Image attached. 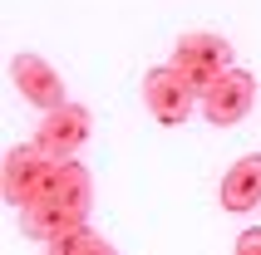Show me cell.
<instances>
[{"label":"cell","mask_w":261,"mask_h":255,"mask_svg":"<svg viewBox=\"0 0 261 255\" xmlns=\"http://www.w3.org/2000/svg\"><path fill=\"white\" fill-rule=\"evenodd\" d=\"M168 64H173V69L182 74L192 88H197V99H202L207 88L217 84L222 74H232V69H237L232 44L222 40V35H207V29H192V35H182Z\"/></svg>","instance_id":"1"},{"label":"cell","mask_w":261,"mask_h":255,"mask_svg":"<svg viewBox=\"0 0 261 255\" xmlns=\"http://www.w3.org/2000/svg\"><path fill=\"white\" fill-rule=\"evenodd\" d=\"M59 162H64V157L44 152V147H35V142L10 147V152H5V172H0L5 201H10V206H30V201H40L44 186H49V177L59 172Z\"/></svg>","instance_id":"2"},{"label":"cell","mask_w":261,"mask_h":255,"mask_svg":"<svg viewBox=\"0 0 261 255\" xmlns=\"http://www.w3.org/2000/svg\"><path fill=\"white\" fill-rule=\"evenodd\" d=\"M143 103H148V113L158 118L163 128H177V123L192 118V108L202 99H197V88H192L173 64H158V69L143 74Z\"/></svg>","instance_id":"3"},{"label":"cell","mask_w":261,"mask_h":255,"mask_svg":"<svg viewBox=\"0 0 261 255\" xmlns=\"http://www.w3.org/2000/svg\"><path fill=\"white\" fill-rule=\"evenodd\" d=\"M251 103H256V74L251 69H232L202 93V118L217 123V128H232V123H242V118L251 113Z\"/></svg>","instance_id":"4"},{"label":"cell","mask_w":261,"mask_h":255,"mask_svg":"<svg viewBox=\"0 0 261 255\" xmlns=\"http://www.w3.org/2000/svg\"><path fill=\"white\" fill-rule=\"evenodd\" d=\"M10 79L15 88H20V99L30 103V108H40V113H55V108H64V79L55 74V64L40 54H15L10 59Z\"/></svg>","instance_id":"5"},{"label":"cell","mask_w":261,"mask_h":255,"mask_svg":"<svg viewBox=\"0 0 261 255\" xmlns=\"http://www.w3.org/2000/svg\"><path fill=\"white\" fill-rule=\"evenodd\" d=\"M89 133H94V113H89L84 103H64V108L40 118L35 147H44V152H55V157H74L89 142Z\"/></svg>","instance_id":"6"},{"label":"cell","mask_w":261,"mask_h":255,"mask_svg":"<svg viewBox=\"0 0 261 255\" xmlns=\"http://www.w3.org/2000/svg\"><path fill=\"white\" fill-rule=\"evenodd\" d=\"M84 221L89 216L69 211V206H59V201H30V206H20V231H25L30 241H44V245L84 231Z\"/></svg>","instance_id":"7"},{"label":"cell","mask_w":261,"mask_h":255,"mask_svg":"<svg viewBox=\"0 0 261 255\" xmlns=\"http://www.w3.org/2000/svg\"><path fill=\"white\" fill-rule=\"evenodd\" d=\"M40 201H59V206L89 216V206H94V177H89V167L79 162V157H64L59 172L49 177V186H44Z\"/></svg>","instance_id":"8"},{"label":"cell","mask_w":261,"mask_h":255,"mask_svg":"<svg viewBox=\"0 0 261 255\" xmlns=\"http://www.w3.org/2000/svg\"><path fill=\"white\" fill-rule=\"evenodd\" d=\"M222 206L227 211H242V216L261 206V152L237 157L232 167H227V177H222Z\"/></svg>","instance_id":"9"},{"label":"cell","mask_w":261,"mask_h":255,"mask_svg":"<svg viewBox=\"0 0 261 255\" xmlns=\"http://www.w3.org/2000/svg\"><path fill=\"white\" fill-rule=\"evenodd\" d=\"M49 255H118V250L103 241V236H94V231L84 226V231H74V236H64V241H55Z\"/></svg>","instance_id":"10"},{"label":"cell","mask_w":261,"mask_h":255,"mask_svg":"<svg viewBox=\"0 0 261 255\" xmlns=\"http://www.w3.org/2000/svg\"><path fill=\"white\" fill-rule=\"evenodd\" d=\"M237 255H261V226H251V231L237 236Z\"/></svg>","instance_id":"11"}]
</instances>
